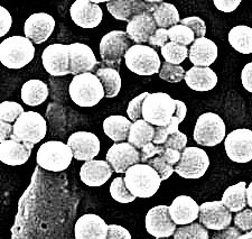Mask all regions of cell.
I'll return each instance as SVG.
<instances>
[{"label":"cell","mask_w":252,"mask_h":239,"mask_svg":"<svg viewBox=\"0 0 252 239\" xmlns=\"http://www.w3.org/2000/svg\"><path fill=\"white\" fill-rule=\"evenodd\" d=\"M126 185L136 198H152L161 184V177L147 163H138L132 165L126 171Z\"/></svg>","instance_id":"cell-1"},{"label":"cell","mask_w":252,"mask_h":239,"mask_svg":"<svg viewBox=\"0 0 252 239\" xmlns=\"http://www.w3.org/2000/svg\"><path fill=\"white\" fill-rule=\"evenodd\" d=\"M68 93L73 102L85 108L96 106L105 97L100 79L90 72L75 75L68 87Z\"/></svg>","instance_id":"cell-2"},{"label":"cell","mask_w":252,"mask_h":239,"mask_svg":"<svg viewBox=\"0 0 252 239\" xmlns=\"http://www.w3.org/2000/svg\"><path fill=\"white\" fill-rule=\"evenodd\" d=\"M35 56V47L25 36H11L0 44V62L8 68H22Z\"/></svg>","instance_id":"cell-3"},{"label":"cell","mask_w":252,"mask_h":239,"mask_svg":"<svg viewBox=\"0 0 252 239\" xmlns=\"http://www.w3.org/2000/svg\"><path fill=\"white\" fill-rule=\"evenodd\" d=\"M132 46V40L124 31H112L105 34L100 42V68L120 70L121 61Z\"/></svg>","instance_id":"cell-4"},{"label":"cell","mask_w":252,"mask_h":239,"mask_svg":"<svg viewBox=\"0 0 252 239\" xmlns=\"http://www.w3.org/2000/svg\"><path fill=\"white\" fill-rule=\"evenodd\" d=\"M176 102L167 93H149L142 103V119L153 126H166L175 115Z\"/></svg>","instance_id":"cell-5"},{"label":"cell","mask_w":252,"mask_h":239,"mask_svg":"<svg viewBox=\"0 0 252 239\" xmlns=\"http://www.w3.org/2000/svg\"><path fill=\"white\" fill-rule=\"evenodd\" d=\"M126 66L138 75L149 76L159 73L161 63L159 55L152 46L135 44L125 55Z\"/></svg>","instance_id":"cell-6"},{"label":"cell","mask_w":252,"mask_h":239,"mask_svg":"<svg viewBox=\"0 0 252 239\" xmlns=\"http://www.w3.org/2000/svg\"><path fill=\"white\" fill-rule=\"evenodd\" d=\"M47 133V124L44 117L36 111H24L15 121L11 139L19 143H39Z\"/></svg>","instance_id":"cell-7"},{"label":"cell","mask_w":252,"mask_h":239,"mask_svg":"<svg viewBox=\"0 0 252 239\" xmlns=\"http://www.w3.org/2000/svg\"><path fill=\"white\" fill-rule=\"evenodd\" d=\"M73 152L63 141L50 140L39 147L36 162L44 170L51 172H62L71 165Z\"/></svg>","instance_id":"cell-8"},{"label":"cell","mask_w":252,"mask_h":239,"mask_svg":"<svg viewBox=\"0 0 252 239\" xmlns=\"http://www.w3.org/2000/svg\"><path fill=\"white\" fill-rule=\"evenodd\" d=\"M225 123L214 112L203 113L195 124L194 140L201 146L213 147L225 139Z\"/></svg>","instance_id":"cell-9"},{"label":"cell","mask_w":252,"mask_h":239,"mask_svg":"<svg viewBox=\"0 0 252 239\" xmlns=\"http://www.w3.org/2000/svg\"><path fill=\"white\" fill-rule=\"evenodd\" d=\"M210 166V159L204 149L185 147L181 160L174 166L175 173L184 179H200Z\"/></svg>","instance_id":"cell-10"},{"label":"cell","mask_w":252,"mask_h":239,"mask_svg":"<svg viewBox=\"0 0 252 239\" xmlns=\"http://www.w3.org/2000/svg\"><path fill=\"white\" fill-rule=\"evenodd\" d=\"M160 0H109L107 8L113 17L123 22H131L138 15L153 14Z\"/></svg>","instance_id":"cell-11"},{"label":"cell","mask_w":252,"mask_h":239,"mask_svg":"<svg viewBox=\"0 0 252 239\" xmlns=\"http://www.w3.org/2000/svg\"><path fill=\"white\" fill-rule=\"evenodd\" d=\"M224 147L227 157L235 163L252 161V131L247 128L234 129L225 137Z\"/></svg>","instance_id":"cell-12"},{"label":"cell","mask_w":252,"mask_h":239,"mask_svg":"<svg viewBox=\"0 0 252 239\" xmlns=\"http://www.w3.org/2000/svg\"><path fill=\"white\" fill-rule=\"evenodd\" d=\"M43 67L52 76H64L70 72V45L52 44L48 45L42 54Z\"/></svg>","instance_id":"cell-13"},{"label":"cell","mask_w":252,"mask_h":239,"mask_svg":"<svg viewBox=\"0 0 252 239\" xmlns=\"http://www.w3.org/2000/svg\"><path fill=\"white\" fill-rule=\"evenodd\" d=\"M146 230L157 239L172 237L177 225L169 214L168 205H156L149 210L145 219Z\"/></svg>","instance_id":"cell-14"},{"label":"cell","mask_w":252,"mask_h":239,"mask_svg":"<svg viewBox=\"0 0 252 239\" xmlns=\"http://www.w3.org/2000/svg\"><path fill=\"white\" fill-rule=\"evenodd\" d=\"M198 219L206 229L222 230L231 225L233 217L222 201H209L200 205Z\"/></svg>","instance_id":"cell-15"},{"label":"cell","mask_w":252,"mask_h":239,"mask_svg":"<svg viewBox=\"0 0 252 239\" xmlns=\"http://www.w3.org/2000/svg\"><path fill=\"white\" fill-rule=\"evenodd\" d=\"M105 161L116 173H126L132 165L140 163V153L128 141L115 143L109 148Z\"/></svg>","instance_id":"cell-16"},{"label":"cell","mask_w":252,"mask_h":239,"mask_svg":"<svg viewBox=\"0 0 252 239\" xmlns=\"http://www.w3.org/2000/svg\"><path fill=\"white\" fill-rule=\"evenodd\" d=\"M70 15L75 25L85 30L99 26L103 18L102 9L91 0H76L70 8Z\"/></svg>","instance_id":"cell-17"},{"label":"cell","mask_w":252,"mask_h":239,"mask_svg":"<svg viewBox=\"0 0 252 239\" xmlns=\"http://www.w3.org/2000/svg\"><path fill=\"white\" fill-rule=\"evenodd\" d=\"M100 68L90 46L82 43L70 44V72L73 75L82 73H95Z\"/></svg>","instance_id":"cell-18"},{"label":"cell","mask_w":252,"mask_h":239,"mask_svg":"<svg viewBox=\"0 0 252 239\" xmlns=\"http://www.w3.org/2000/svg\"><path fill=\"white\" fill-rule=\"evenodd\" d=\"M67 145L78 161H91L100 152V139L93 133L76 132L68 137Z\"/></svg>","instance_id":"cell-19"},{"label":"cell","mask_w":252,"mask_h":239,"mask_svg":"<svg viewBox=\"0 0 252 239\" xmlns=\"http://www.w3.org/2000/svg\"><path fill=\"white\" fill-rule=\"evenodd\" d=\"M55 30V19L46 13H36L31 15L24 25L25 37L32 44H42L50 38Z\"/></svg>","instance_id":"cell-20"},{"label":"cell","mask_w":252,"mask_h":239,"mask_svg":"<svg viewBox=\"0 0 252 239\" xmlns=\"http://www.w3.org/2000/svg\"><path fill=\"white\" fill-rule=\"evenodd\" d=\"M34 144L19 143L14 139L0 141V161L10 166L25 164L30 160Z\"/></svg>","instance_id":"cell-21"},{"label":"cell","mask_w":252,"mask_h":239,"mask_svg":"<svg viewBox=\"0 0 252 239\" xmlns=\"http://www.w3.org/2000/svg\"><path fill=\"white\" fill-rule=\"evenodd\" d=\"M109 226L102 218L93 213L80 217L75 224L76 239H107Z\"/></svg>","instance_id":"cell-22"},{"label":"cell","mask_w":252,"mask_h":239,"mask_svg":"<svg viewBox=\"0 0 252 239\" xmlns=\"http://www.w3.org/2000/svg\"><path fill=\"white\" fill-rule=\"evenodd\" d=\"M113 173L107 161L91 160L85 162L80 170L81 181L88 186H101L107 183Z\"/></svg>","instance_id":"cell-23"},{"label":"cell","mask_w":252,"mask_h":239,"mask_svg":"<svg viewBox=\"0 0 252 239\" xmlns=\"http://www.w3.org/2000/svg\"><path fill=\"white\" fill-rule=\"evenodd\" d=\"M169 214L176 225H188L198 219L200 205L193 198L189 196H180L175 198L169 205Z\"/></svg>","instance_id":"cell-24"},{"label":"cell","mask_w":252,"mask_h":239,"mask_svg":"<svg viewBox=\"0 0 252 239\" xmlns=\"http://www.w3.org/2000/svg\"><path fill=\"white\" fill-rule=\"evenodd\" d=\"M157 28L153 14L146 13L136 16L131 22H129L126 33L128 34L132 42L145 45L146 43L149 42L150 37L155 34Z\"/></svg>","instance_id":"cell-25"},{"label":"cell","mask_w":252,"mask_h":239,"mask_svg":"<svg viewBox=\"0 0 252 239\" xmlns=\"http://www.w3.org/2000/svg\"><path fill=\"white\" fill-rule=\"evenodd\" d=\"M189 58L194 67L209 68L218 58L217 44L206 37L196 38L189 47Z\"/></svg>","instance_id":"cell-26"},{"label":"cell","mask_w":252,"mask_h":239,"mask_svg":"<svg viewBox=\"0 0 252 239\" xmlns=\"http://www.w3.org/2000/svg\"><path fill=\"white\" fill-rule=\"evenodd\" d=\"M185 82L189 89L198 92L210 91L217 87L218 75L210 68L193 67L185 73Z\"/></svg>","instance_id":"cell-27"},{"label":"cell","mask_w":252,"mask_h":239,"mask_svg":"<svg viewBox=\"0 0 252 239\" xmlns=\"http://www.w3.org/2000/svg\"><path fill=\"white\" fill-rule=\"evenodd\" d=\"M131 120L124 116H110L103 121V131L115 143H123L128 139Z\"/></svg>","instance_id":"cell-28"},{"label":"cell","mask_w":252,"mask_h":239,"mask_svg":"<svg viewBox=\"0 0 252 239\" xmlns=\"http://www.w3.org/2000/svg\"><path fill=\"white\" fill-rule=\"evenodd\" d=\"M154 136H155V126L141 118L132 123L127 140L137 149H140L146 144L153 141Z\"/></svg>","instance_id":"cell-29"},{"label":"cell","mask_w":252,"mask_h":239,"mask_svg":"<svg viewBox=\"0 0 252 239\" xmlns=\"http://www.w3.org/2000/svg\"><path fill=\"white\" fill-rule=\"evenodd\" d=\"M223 205H224L231 212H239L246 209L247 206V183L239 182V183L231 185L227 188L222 196Z\"/></svg>","instance_id":"cell-30"},{"label":"cell","mask_w":252,"mask_h":239,"mask_svg":"<svg viewBox=\"0 0 252 239\" xmlns=\"http://www.w3.org/2000/svg\"><path fill=\"white\" fill-rule=\"evenodd\" d=\"M48 97L46 83L40 80H30L22 88V100L28 106L36 107L45 102Z\"/></svg>","instance_id":"cell-31"},{"label":"cell","mask_w":252,"mask_h":239,"mask_svg":"<svg viewBox=\"0 0 252 239\" xmlns=\"http://www.w3.org/2000/svg\"><path fill=\"white\" fill-rule=\"evenodd\" d=\"M229 43L242 54L252 53V28L245 25L233 27L229 33Z\"/></svg>","instance_id":"cell-32"},{"label":"cell","mask_w":252,"mask_h":239,"mask_svg":"<svg viewBox=\"0 0 252 239\" xmlns=\"http://www.w3.org/2000/svg\"><path fill=\"white\" fill-rule=\"evenodd\" d=\"M100 79L107 98H115L121 90V76L119 71L111 68H99L94 73Z\"/></svg>","instance_id":"cell-33"},{"label":"cell","mask_w":252,"mask_h":239,"mask_svg":"<svg viewBox=\"0 0 252 239\" xmlns=\"http://www.w3.org/2000/svg\"><path fill=\"white\" fill-rule=\"evenodd\" d=\"M153 17L155 19L157 27L165 28V30H169V28L181 23L180 13H178L177 8L169 2L162 1L153 13Z\"/></svg>","instance_id":"cell-34"},{"label":"cell","mask_w":252,"mask_h":239,"mask_svg":"<svg viewBox=\"0 0 252 239\" xmlns=\"http://www.w3.org/2000/svg\"><path fill=\"white\" fill-rule=\"evenodd\" d=\"M162 58L167 63L175 64V66H181V63L189 58V48L188 46L181 45V44L168 42L164 47L160 48Z\"/></svg>","instance_id":"cell-35"},{"label":"cell","mask_w":252,"mask_h":239,"mask_svg":"<svg viewBox=\"0 0 252 239\" xmlns=\"http://www.w3.org/2000/svg\"><path fill=\"white\" fill-rule=\"evenodd\" d=\"M175 239H207L209 233L201 222H190L188 225H180L173 235Z\"/></svg>","instance_id":"cell-36"},{"label":"cell","mask_w":252,"mask_h":239,"mask_svg":"<svg viewBox=\"0 0 252 239\" xmlns=\"http://www.w3.org/2000/svg\"><path fill=\"white\" fill-rule=\"evenodd\" d=\"M168 36L169 42L181 44V45L184 46L192 45L194 40L196 39L195 38L194 32L188 26L182 25V24H178V25H175L172 28H169Z\"/></svg>","instance_id":"cell-37"},{"label":"cell","mask_w":252,"mask_h":239,"mask_svg":"<svg viewBox=\"0 0 252 239\" xmlns=\"http://www.w3.org/2000/svg\"><path fill=\"white\" fill-rule=\"evenodd\" d=\"M110 194L113 200L119 204H130L135 201L136 197L129 191L126 185L125 177H116L110 185Z\"/></svg>","instance_id":"cell-38"},{"label":"cell","mask_w":252,"mask_h":239,"mask_svg":"<svg viewBox=\"0 0 252 239\" xmlns=\"http://www.w3.org/2000/svg\"><path fill=\"white\" fill-rule=\"evenodd\" d=\"M23 112L24 108L22 104L14 101H2L0 104V120L6 123L15 124Z\"/></svg>","instance_id":"cell-39"},{"label":"cell","mask_w":252,"mask_h":239,"mask_svg":"<svg viewBox=\"0 0 252 239\" xmlns=\"http://www.w3.org/2000/svg\"><path fill=\"white\" fill-rule=\"evenodd\" d=\"M185 70L181 66H175L170 63H162L159 71V78L169 83H180L185 78Z\"/></svg>","instance_id":"cell-40"},{"label":"cell","mask_w":252,"mask_h":239,"mask_svg":"<svg viewBox=\"0 0 252 239\" xmlns=\"http://www.w3.org/2000/svg\"><path fill=\"white\" fill-rule=\"evenodd\" d=\"M182 121L177 117H173L172 120L166 126H157L155 127V136H154V144L156 145H164L165 141L167 140L168 136L172 135L173 133L178 131V126Z\"/></svg>","instance_id":"cell-41"},{"label":"cell","mask_w":252,"mask_h":239,"mask_svg":"<svg viewBox=\"0 0 252 239\" xmlns=\"http://www.w3.org/2000/svg\"><path fill=\"white\" fill-rule=\"evenodd\" d=\"M147 164H149L152 168L156 170V172L159 174V176L161 177L162 181L168 180L169 177L172 176V174L175 172L174 166L168 164L167 162L162 160L159 155H157L154 157V159L149 160L147 162Z\"/></svg>","instance_id":"cell-42"},{"label":"cell","mask_w":252,"mask_h":239,"mask_svg":"<svg viewBox=\"0 0 252 239\" xmlns=\"http://www.w3.org/2000/svg\"><path fill=\"white\" fill-rule=\"evenodd\" d=\"M180 24L190 28V30L194 32L195 38L205 37V34H206L205 22L202 18L197 17V16H190V17L183 18L181 19Z\"/></svg>","instance_id":"cell-43"},{"label":"cell","mask_w":252,"mask_h":239,"mask_svg":"<svg viewBox=\"0 0 252 239\" xmlns=\"http://www.w3.org/2000/svg\"><path fill=\"white\" fill-rule=\"evenodd\" d=\"M148 95V92H144L130 101L127 108V113L130 120L136 121L142 118V103Z\"/></svg>","instance_id":"cell-44"},{"label":"cell","mask_w":252,"mask_h":239,"mask_svg":"<svg viewBox=\"0 0 252 239\" xmlns=\"http://www.w3.org/2000/svg\"><path fill=\"white\" fill-rule=\"evenodd\" d=\"M234 226L241 230L242 233H248L252 230V209H243L237 212L234 218Z\"/></svg>","instance_id":"cell-45"},{"label":"cell","mask_w":252,"mask_h":239,"mask_svg":"<svg viewBox=\"0 0 252 239\" xmlns=\"http://www.w3.org/2000/svg\"><path fill=\"white\" fill-rule=\"evenodd\" d=\"M186 145H188V136H186L185 134H183L182 132L177 131L168 136L167 140H166L164 144V147L174 148L180 152H183L185 149Z\"/></svg>","instance_id":"cell-46"},{"label":"cell","mask_w":252,"mask_h":239,"mask_svg":"<svg viewBox=\"0 0 252 239\" xmlns=\"http://www.w3.org/2000/svg\"><path fill=\"white\" fill-rule=\"evenodd\" d=\"M162 151H164V145H156L154 144V141H150L139 149L140 162L141 163H147L149 160L154 159L157 155H160Z\"/></svg>","instance_id":"cell-47"},{"label":"cell","mask_w":252,"mask_h":239,"mask_svg":"<svg viewBox=\"0 0 252 239\" xmlns=\"http://www.w3.org/2000/svg\"><path fill=\"white\" fill-rule=\"evenodd\" d=\"M169 42V36H168V30L165 28H157L152 37H150L148 44L152 47H164L166 44Z\"/></svg>","instance_id":"cell-48"},{"label":"cell","mask_w":252,"mask_h":239,"mask_svg":"<svg viewBox=\"0 0 252 239\" xmlns=\"http://www.w3.org/2000/svg\"><path fill=\"white\" fill-rule=\"evenodd\" d=\"M13 25V18L5 7H0V36L3 37Z\"/></svg>","instance_id":"cell-49"},{"label":"cell","mask_w":252,"mask_h":239,"mask_svg":"<svg viewBox=\"0 0 252 239\" xmlns=\"http://www.w3.org/2000/svg\"><path fill=\"white\" fill-rule=\"evenodd\" d=\"M242 232L237 226L235 227H226L222 230H217V233L213 234L212 238L214 239H239Z\"/></svg>","instance_id":"cell-50"},{"label":"cell","mask_w":252,"mask_h":239,"mask_svg":"<svg viewBox=\"0 0 252 239\" xmlns=\"http://www.w3.org/2000/svg\"><path fill=\"white\" fill-rule=\"evenodd\" d=\"M131 234L123 226L109 225L107 239H131Z\"/></svg>","instance_id":"cell-51"},{"label":"cell","mask_w":252,"mask_h":239,"mask_svg":"<svg viewBox=\"0 0 252 239\" xmlns=\"http://www.w3.org/2000/svg\"><path fill=\"white\" fill-rule=\"evenodd\" d=\"M213 3L223 13H232L241 3V0H214Z\"/></svg>","instance_id":"cell-52"},{"label":"cell","mask_w":252,"mask_h":239,"mask_svg":"<svg viewBox=\"0 0 252 239\" xmlns=\"http://www.w3.org/2000/svg\"><path fill=\"white\" fill-rule=\"evenodd\" d=\"M181 155H182V152L177 151V149H174V148H169V147H164V151L160 154V157L164 161L167 162L168 164L175 166L177 163L178 161L181 160Z\"/></svg>","instance_id":"cell-53"},{"label":"cell","mask_w":252,"mask_h":239,"mask_svg":"<svg viewBox=\"0 0 252 239\" xmlns=\"http://www.w3.org/2000/svg\"><path fill=\"white\" fill-rule=\"evenodd\" d=\"M241 82L248 92L252 93V62L248 63L241 72Z\"/></svg>","instance_id":"cell-54"},{"label":"cell","mask_w":252,"mask_h":239,"mask_svg":"<svg viewBox=\"0 0 252 239\" xmlns=\"http://www.w3.org/2000/svg\"><path fill=\"white\" fill-rule=\"evenodd\" d=\"M14 132V124L6 123V121L0 120V141L7 140L11 138Z\"/></svg>","instance_id":"cell-55"},{"label":"cell","mask_w":252,"mask_h":239,"mask_svg":"<svg viewBox=\"0 0 252 239\" xmlns=\"http://www.w3.org/2000/svg\"><path fill=\"white\" fill-rule=\"evenodd\" d=\"M175 102H176V110H175L174 116L183 121L185 119L186 113H188V108H186V104L181 100H175Z\"/></svg>","instance_id":"cell-56"},{"label":"cell","mask_w":252,"mask_h":239,"mask_svg":"<svg viewBox=\"0 0 252 239\" xmlns=\"http://www.w3.org/2000/svg\"><path fill=\"white\" fill-rule=\"evenodd\" d=\"M247 205L252 209V182L247 186Z\"/></svg>","instance_id":"cell-57"},{"label":"cell","mask_w":252,"mask_h":239,"mask_svg":"<svg viewBox=\"0 0 252 239\" xmlns=\"http://www.w3.org/2000/svg\"><path fill=\"white\" fill-rule=\"evenodd\" d=\"M93 2H94V3H96V5H97V3H102V2H108V1H105V0H93Z\"/></svg>","instance_id":"cell-58"},{"label":"cell","mask_w":252,"mask_h":239,"mask_svg":"<svg viewBox=\"0 0 252 239\" xmlns=\"http://www.w3.org/2000/svg\"><path fill=\"white\" fill-rule=\"evenodd\" d=\"M251 233H252V230H251Z\"/></svg>","instance_id":"cell-59"}]
</instances>
